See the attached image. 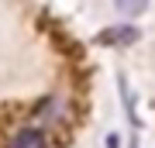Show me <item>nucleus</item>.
<instances>
[{"mask_svg":"<svg viewBox=\"0 0 155 148\" xmlns=\"http://www.w3.org/2000/svg\"><path fill=\"white\" fill-rule=\"evenodd\" d=\"M14 148H45V134L35 131V127H24V131H17V138H14Z\"/></svg>","mask_w":155,"mask_h":148,"instance_id":"obj_1","label":"nucleus"},{"mask_svg":"<svg viewBox=\"0 0 155 148\" xmlns=\"http://www.w3.org/2000/svg\"><path fill=\"white\" fill-rule=\"evenodd\" d=\"M38 114H41V121H59V117H62V110H59V100H48V104H41V110H38Z\"/></svg>","mask_w":155,"mask_h":148,"instance_id":"obj_2","label":"nucleus"}]
</instances>
